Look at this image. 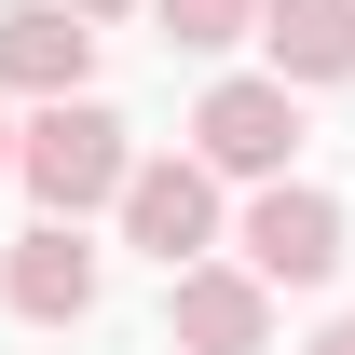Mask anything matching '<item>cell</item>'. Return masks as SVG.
I'll use <instances>...</instances> for the list:
<instances>
[{"label":"cell","mask_w":355,"mask_h":355,"mask_svg":"<svg viewBox=\"0 0 355 355\" xmlns=\"http://www.w3.org/2000/svg\"><path fill=\"white\" fill-rule=\"evenodd\" d=\"M123 164H137V137H123V110H96V96H42V123H14V178L42 191L55 219L110 205Z\"/></svg>","instance_id":"6da1fadb"},{"label":"cell","mask_w":355,"mask_h":355,"mask_svg":"<svg viewBox=\"0 0 355 355\" xmlns=\"http://www.w3.org/2000/svg\"><path fill=\"white\" fill-rule=\"evenodd\" d=\"M301 150V83H219L191 110V164L205 178H287Z\"/></svg>","instance_id":"7a4b0ae2"},{"label":"cell","mask_w":355,"mask_h":355,"mask_svg":"<svg viewBox=\"0 0 355 355\" xmlns=\"http://www.w3.org/2000/svg\"><path fill=\"white\" fill-rule=\"evenodd\" d=\"M110 205H123V246H150L164 273H191V260H205V232H219V178L191 164V150H164V164H123Z\"/></svg>","instance_id":"3957f363"},{"label":"cell","mask_w":355,"mask_h":355,"mask_svg":"<svg viewBox=\"0 0 355 355\" xmlns=\"http://www.w3.org/2000/svg\"><path fill=\"white\" fill-rule=\"evenodd\" d=\"M246 273H260V287H328V273H342V205L273 178L260 205H246Z\"/></svg>","instance_id":"277c9868"},{"label":"cell","mask_w":355,"mask_h":355,"mask_svg":"<svg viewBox=\"0 0 355 355\" xmlns=\"http://www.w3.org/2000/svg\"><path fill=\"white\" fill-rule=\"evenodd\" d=\"M0 301H14V314H42V328L96 314V246H83V219H42V232H14V246H0Z\"/></svg>","instance_id":"5b68a950"},{"label":"cell","mask_w":355,"mask_h":355,"mask_svg":"<svg viewBox=\"0 0 355 355\" xmlns=\"http://www.w3.org/2000/svg\"><path fill=\"white\" fill-rule=\"evenodd\" d=\"M178 342H191V355H260L273 342V287H260V273H219V260H191V273H178Z\"/></svg>","instance_id":"8992f818"},{"label":"cell","mask_w":355,"mask_h":355,"mask_svg":"<svg viewBox=\"0 0 355 355\" xmlns=\"http://www.w3.org/2000/svg\"><path fill=\"white\" fill-rule=\"evenodd\" d=\"M83 69H96V28H69V0H0V83L83 96Z\"/></svg>","instance_id":"52a82bcc"},{"label":"cell","mask_w":355,"mask_h":355,"mask_svg":"<svg viewBox=\"0 0 355 355\" xmlns=\"http://www.w3.org/2000/svg\"><path fill=\"white\" fill-rule=\"evenodd\" d=\"M273 83H355V0H260Z\"/></svg>","instance_id":"ba28073f"},{"label":"cell","mask_w":355,"mask_h":355,"mask_svg":"<svg viewBox=\"0 0 355 355\" xmlns=\"http://www.w3.org/2000/svg\"><path fill=\"white\" fill-rule=\"evenodd\" d=\"M150 14H164L178 55H219V42H246V14H260V0H150Z\"/></svg>","instance_id":"9c48e42d"},{"label":"cell","mask_w":355,"mask_h":355,"mask_svg":"<svg viewBox=\"0 0 355 355\" xmlns=\"http://www.w3.org/2000/svg\"><path fill=\"white\" fill-rule=\"evenodd\" d=\"M314 355H355V314H342V328H314Z\"/></svg>","instance_id":"30bf717a"},{"label":"cell","mask_w":355,"mask_h":355,"mask_svg":"<svg viewBox=\"0 0 355 355\" xmlns=\"http://www.w3.org/2000/svg\"><path fill=\"white\" fill-rule=\"evenodd\" d=\"M69 14H137V0H69Z\"/></svg>","instance_id":"8fae6325"},{"label":"cell","mask_w":355,"mask_h":355,"mask_svg":"<svg viewBox=\"0 0 355 355\" xmlns=\"http://www.w3.org/2000/svg\"><path fill=\"white\" fill-rule=\"evenodd\" d=\"M0 178H14V123H0Z\"/></svg>","instance_id":"7c38bea8"}]
</instances>
